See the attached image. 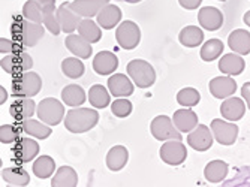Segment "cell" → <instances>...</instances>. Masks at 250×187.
Instances as JSON below:
<instances>
[{"label":"cell","instance_id":"obj_45","mask_svg":"<svg viewBox=\"0 0 250 187\" xmlns=\"http://www.w3.org/2000/svg\"><path fill=\"white\" fill-rule=\"evenodd\" d=\"M241 96H243V99L247 102V106H249V109H250V83H246V84L243 85V88H241Z\"/></svg>","mask_w":250,"mask_h":187},{"label":"cell","instance_id":"obj_40","mask_svg":"<svg viewBox=\"0 0 250 187\" xmlns=\"http://www.w3.org/2000/svg\"><path fill=\"white\" fill-rule=\"evenodd\" d=\"M22 18L35 22H42L43 24V9L35 2V0H29L22 6Z\"/></svg>","mask_w":250,"mask_h":187},{"label":"cell","instance_id":"obj_1","mask_svg":"<svg viewBox=\"0 0 250 187\" xmlns=\"http://www.w3.org/2000/svg\"><path fill=\"white\" fill-rule=\"evenodd\" d=\"M99 122V112L92 108H72L64 117V127L72 133H84Z\"/></svg>","mask_w":250,"mask_h":187},{"label":"cell","instance_id":"obj_42","mask_svg":"<svg viewBox=\"0 0 250 187\" xmlns=\"http://www.w3.org/2000/svg\"><path fill=\"white\" fill-rule=\"evenodd\" d=\"M132 102L127 99H116L111 104V111L116 117H120V119H125V117L130 115L132 112Z\"/></svg>","mask_w":250,"mask_h":187},{"label":"cell","instance_id":"obj_34","mask_svg":"<svg viewBox=\"0 0 250 187\" xmlns=\"http://www.w3.org/2000/svg\"><path fill=\"white\" fill-rule=\"evenodd\" d=\"M178 41L188 48H193V46H198L204 42V32L199 27L188 26L180 32Z\"/></svg>","mask_w":250,"mask_h":187},{"label":"cell","instance_id":"obj_4","mask_svg":"<svg viewBox=\"0 0 250 187\" xmlns=\"http://www.w3.org/2000/svg\"><path fill=\"white\" fill-rule=\"evenodd\" d=\"M127 75L132 78L135 85L140 88H148L156 81V72L153 66L140 59H135L127 63Z\"/></svg>","mask_w":250,"mask_h":187},{"label":"cell","instance_id":"obj_32","mask_svg":"<svg viewBox=\"0 0 250 187\" xmlns=\"http://www.w3.org/2000/svg\"><path fill=\"white\" fill-rule=\"evenodd\" d=\"M88 102L96 109H104L109 105L111 98L108 90L102 84H95L88 90Z\"/></svg>","mask_w":250,"mask_h":187},{"label":"cell","instance_id":"obj_36","mask_svg":"<svg viewBox=\"0 0 250 187\" xmlns=\"http://www.w3.org/2000/svg\"><path fill=\"white\" fill-rule=\"evenodd\" d=\"M223 53V42L217 38L207 41L202 45L201 48V59L204 62H213L216 59H219V56Z\"/></svg>","mask_w":250,"mask_h":187},{"label":"cell","instance_id":"obj_35","mask_svg":"<svg viewBox=\"0 0 250 187\" xmlns=\"http://www.w3.org/2000/svg\"><path fill=\"white\" fill-rule=\"evenodd\" d=\"M2 178L9 186H27L30 183L27 171L22 168H6L2 171Z\"/></svg>","mask_w":250,"mask_h":187},{"label":"cell","instance_id":"obj_27","mask_svg":"<svg viewBox=\"0 0 250 187\" xmlns=\"http://www.w3.org/2000/svg\"><path fill=\"white\" fill-rule=\"evenodd\" d=\"M229 166L228 163L223 160H211L210 163H207L206 169H204V175H206L208 183L217 184L220 181H223L228 175Z\"/></svg>","mask_w":250,"mask_h":187},{"label":"cell","instance_id":"obj_12","mask_svg":"<svg viewBox=\"0 0 250 187\" xmlns=\"http://www.w3.org/2000/svg\"><path fill=\"white\" fill-rule=\"evenodd\" d=\"M211 129L206 125H198L188 135V144L196 151H207L213 145V135Z\"/></svg>","mask_w":250,"mask_h":187},{"label":"cell","instance_id":"obj_10","mask_svg":"<svg viewBox=\"0 0 250 187\" xmlns=\"http://www.w3.org/2000/svg\"><path fill=\"white\" fill-rule=\"evenodd\" d=\"M210 129L216 138V141L222 145H232L238 136V126L231 123L214 119L210 125Z\"/></svg>","mask_w":250,"mask_h":187},{"label":"cell","instance_id":"obj_18","mask_svg":"<svg viewBox=\"0 0 250 187\" xmlns=\"http://www.w3.org/2000/svg\"><path fill=\"white\" fill-rule=\"evenodd\" d=\"M57 20L64 33L75 32V29H78L81 22V17L69 8V3H63L57 8Z\"/></svg>","mask_w":250,"mask_h":187},{"label":"cell","instance_id":"obj_26","mask_svg":"<svg viewBox=\"0 0 250 187\" xmlns=\"http://www.w3.org/2000/svg\"><path fill=\"white\" fill-rule=\"evenodd\" d=\"M127 159H129L127 148L123 145H116V147H112L106 154V166L109 171H114V172L120 171L126 166Z\"/></svg>","mask_w":250,"mask_h":187},{"label":"cell","instance_id":"obj_38","mask_svg":"<svg viewBox=\"0 0 250 187\" xmlns=\"http://www.w3.org/2000/svg\"><path fill=\"white\" fill-rule=\"evenodd\" d=\"M201 101V95L199 91L192 88V87H186L183 90H180L177 93V102L181 106H186V108H192L195 105H198Z\"/></svg>","mask_w":250,"mask_h":187},{"label":"cell","instance_id":"obj_33","mask_svg":"<svg viewBox=\"0 0 250 187\" xmlns=\"http://www.w3.org/2000/svg\"><path fill=\"white\" fill-rule=\"evenodd\" d=\"M33 174L41 178H50L54 171H56V162L54 159H51L50 156H39L35 162H33V168H32Z\"/></svg>","mask_w":250,"mask_h":187},{"label":"cell","instance_id":"obj_25","mask_svg":"<svg viewBox=\"0 0 250 187\" xmlns=\"http://www.w3.org/2000/svg\"><path fill=\"white\" fill-rule=\"evenodd\" d=\"M228 45L231 51L241 56H247L250 53V33L243 29L234 30L228 38Z\"/></svg>","mask_w":250,"mask_h":187},{"label":"cell","instance_id":"obj_21","mask_svg":"<svg viewBox=\"0 0 250 187\" xmlns=\"http://www.w3.org/2000/svg\"><path fill=\"white\" fill-rule=\"evenodd\" d=\"M172 122L181 133H189L198 126V115L192 109H178L172 115Z\"/></svg>","mask_w":250,"mask_h":187},{"label":"cell","instance_id":"obj_7","mask_svg":"<svg viewBox=\"0 0 250 187\" xmlns=\"http://www.w3.org/2000/svg\"><path fill=\"white\" fill-rule=\"evenodd\" d=\"M151 135L157 141H169V139H181V132L175 127L174 122L168 115H157L150 125Z\"/></svg>","mask_w":250,"mask_h":187},{"label":"cell","instance_id":"obj_30","mask_svg":"<svg viewBox=\"0 0 250 187\" xmlns=\"http://www.w3.org/2000/svg\"><path fill=\"white\" fill-rule=\"evenodd\" d=\"M53 187H77L78 186V175L74 168L62 166L56 171V175L51 180Z\"/></svg>","mask_w":250,"mask_h":187},{"label":"cell","instance_id":"obj_23","mask_svg":"<svg viewBox=\"0 0 250 187\" xmlns=\"http://www.w3.org/2000/svg\"><path fill=\"white\" fill-rule=\"evenodd\" d=\"M36 104L35 101H32L30 98H18L9 108L11 115L15 120L22 122L26 119H30V117L36 112Z\"/></svg>","mask_w":250,"mask_h":187},{"label":"cell","instance_id":"obj_3","mask_svg":"<svg viewBox=\"0 0 250 187\" xmlns=\"http://www.w3.org/2000/svg\"><path fill=\"white\" fill-rule=\"evenodd\" d=\"M42 90V80L35 72H21L12 80V95L15 98H33Z\"/></svg>","mask_w":250,"mask_h":187},{"label":"cell","instance_id":"obj_2","mask_svg":"<svg viewBox=\"0 0 250 187\" xmlns=\"http://www.w3.org/2000/svg\"><path fill=\"white\" fill-rule=\"evenodd\" d=\"M11 32L17 42L22 43L24 46H35L39 42V39H42L45 26H42V22H35L22 18L15 20Z\"/></svg>","mask_w":250,"mask_h":187},{"label":"cell","instance_id":"obj_50","mask_svg":"<svg viewBox=\"0 0 250 187\" xmlns=\"http://www.w3.org/2000/svg\"><path fill=\"white\" fill-rule=\"evenodd\" d=\"M220 2H225V0H220Z\"/></svg>","mask_w":250,"mask_h":187},{"label":"cell","instance_id":"obj_9","mask_svg":"<svg viewBox=\"0 0 250 187\" xmlns=\"http://www.w3.org/2000/svg\"><path fill=\"white\" fill-rule=\"evenodd\" d=\"M0 64H2V69L5 72H8L11 75H18L21 72L29 71V69L33 66V60L27 53L20 51V53H12V54H8L6 57H3Z\"/></svg>","mask_w":250,"mask_h":187},{"label":"cell","instance_id":"obj_22","mask_svg":"<svg viewBox=\"0 0 250 187\" xmlns=\"http://www.w3.org/2000/svg\"><path fill=\"white\" fill-rule=\"evenodd\" d=\"M120 20H122V9L116 5H111V3L104 6L101 9V12L98 14V24L105 30H111V29L117 27Z\"/></svg>","mask_w":250,"mask_h":187},{"label":"cell","instance_id":"obj_14","mask_svg":"<svg viewBox=\"0 0 250 187\" xmlns=\"http://www.w3.org/2000/svg\"><path fill=\"white\" fill-rule=\"evenodd\" d=\"M198 21L202 29L214 32L223 24V14L214 6H206L198 12Z\"/></svg>","mask_w":250,"mask_h":187},{"label":"cell","instance_id":"obj_37","mask_svg":"<svg viewBox=\"0 0 250 187\" xmlns=\"http://www.w3.org/2000/svg\"><path fill=\"white\" fill-rule=\"evenodd\" d=\"M62 71L67 78L77 80V78H81L84 75L85 67H84V63L81 60H78L75 57H67L62 63Z\"/></svg>","mask_w":250,"mask_h":187},{"label":"cell","instance_id":"obj_48","mask_svg":"<svg viewBox=\"0 0 250 187\" xmlns=\"http://www.w3.org/2000/svg\"><path fill=\"white\" fill-rule=\"evenodd\" d=\"M244 22H246V26H247V27H250V11H247V12L244 14Z\"/></svg>","mask_w":250,"mask_h":187},{"label":"cell","instance_id":"obj_28","mask_svg":"<svg viewBox=\"0 0 250 187\" xmlns=\"http://www.w3.org/2000/svg\"><path fill=\"white\" fill-rule=\"evenodd\" d=\"M20 127L24 133L38 139H47L51 135V126L45 125L43 122L39 123L38 120H32V119H26L20 122Z\"/></svg>","mask_w":250,"mask_h":187},{"label":"cell","instance_id":"obj_31","mask_svg":"<svg viewBox=\"0 0 250 187\" xmlns=\"http://www.w3.org/2000/svg\"><path fill=\"white\" fill-rule=\"evenodd\" d=\"M102 27L98 24V22L92 21L90 18H84L81 20L80 26H78V35L83 36L85 41H88L90 43H96L101 41L102 38Z\"/></svg>","mask_w":250,"mask_h":187},{"label":"cell","instance_id":"obj_15","mask_svg":"<svg viewBox=\"0 0 250 187\" xmlns=\"http://www.w3.org/2000/svg\"><path fill=\"white\" fill-rule=\"evenodd\" d=\"M108 90L114 98H127L133 95V84L127 75L116 74L108 78Z\"/></svg>","mask_w":250,"mask_h":187},{"label":"cell","instance_id":"obj_44","mask_svg":"<svg viewBox=\"0 0 250 187\" xmlns=\"http://www.w3.org/2000/svg\"><path fill=\"white\" fill-rule=\"evenodd\" d=\"M178 3H180L181 6H183L185 9L192 11V9L199 8V5L202 3V0H178Z\"/></svg>","mask_w":250,"mask_h":187},{"label":"cell","instance_id":"obj_47","mask_svg":"<svg viewBox=\"0 0 250 187\" xmlns=\"http://www.w3.org/2000/svg\"><path fill=\"white\" fill-rule=\"evenodd\" d=\"M0 95H2V99H0V104L3 105V102H6V99H8V93H6V90H5L3 87H0Z\"/></svg>","mask_w":250,"mask_h":187},{"label":"cell","instance_id":"obj_46","mask_svg":"<svg viewBox=\"0 0 250 187\" xmlns=\"http://www.w3.org/2000/svg\"><path fill=\"white\" fill-rule=\"evenodd\" d=\"M35 2H36L42 9L50 8V6H56V0H35Z\"/></svg>","mask_w":250,"mask_h":187},{"label":"cell","instance_id":"obj_17","mask_svg":"<svg viewBox=\"0 0 250 187\" xmlns=\"http://www.w3.org/2000/svg\"><path fill=\"white\" fill-rule=\"evenodd\" d=\"M119 66V59L111 51H101L93 59V69L99 75H111Z\"/></svg>","mask_w":250,"mask_h":187},{"label":"cell","instance_id":"obj_16","mask_svg":"<svg viewBox=\"0 0 250 187\" xmlns=\"http://www.w3.org/2000/svg\"><path fill=\"white\" fill-rule=\"evenodd\" d=\"M210 93L216 99L231 98L237 90V83L231 77H217L210 81Z\"/></svg>","mask_w":250,"mask_h":187},{"label":"cell","instance_id":"obj_24","mask_svg":"<svg viewBox=\"0 0 250 187\" xmlns=\"http://www.w3.org/2000/svg\"><path fill=\"white\" fill-rule=\"evenodd\" d=\"M246 67V62L240 54H225L219 60V71L225 75H240Z\"/></svg>","mask_w":250,"mask_h":187},{"label":"cell","instance_id":"obj_49","mask_svg":"<svg viewBox=\"0 0 250 187\" xmlns=\"http://www.w3.org/2000/svg\"><path fill=\"white\" fill-rule=\"evenodd\" d=\"M116 2H123V3H130V5H135V3H140L141 0H116Z\"/></svg>","mask_w":250,"mask_h":187},{"label":"cell","instance_id":"obj_41","mask_svg":"<svg viewBox=\"0 0 250 187\" xmlns=\"http://www.w3.org/2000/svg\"><path fill=\"white\" fill-rule=\"evenodd\" d=\"M21 127L15 125H2L0 127V143L2 144H12L15 143L20 136Z\"/></svg>","mask_w":250,"mask_h":187},{"label":"cell","instance_id":"obj_19","mask_svg":"<svg viewBox=\"0 0 250 187\" xmlns=\"http://www.w3.org/2000/svg\"><path fill=\"white\" fill-rule=\"evenodd\" d=\"M220 114L228 122H238L246 114V105L240 98H226L220 105Z\"/></svg>","mask_w":250,"mask_h":187},{"label":"cell","instance_id":"obj_8","mask_svg":"<svg viewBox=\"0 0 250 187\" xmlns=\"http://www.w3.org/2000/svg\"><path fill=\"white\" fill-rule=\"evenodd\" d=\"M161 159L168 163V165H172V166H177V165H181L186 157H188V148L186 145L181 143V139H169L167 141L162 147H161Z\"/></svg>","mask_w":250,"mask_h":187},{"label":"cell","instance_id":"obj_5","mask_svg":"<svg viewBox=\"0 0 250 187\" xmlns=\"http://www.w3.org/2000/svg\"><path fill=\"white\" fill-rule=\"evenodd\" d=\"M64 106L60 101L54 98H45L39 102L36 108V114L39 120L48 126H57L62 123L64 117Z\"/></svg>","mask_w":250,"mask_h":187},{"label":"cell","instance_id":"obj_6","mask_svg":"<svg viewBox=\"0 0 250 187\" xmlns=\"http://www.w3.org/2000/svg\"><path fill=\"white\" fill-rule=\"evenodd\" d=\"M116 39L123 50H135L141 41V30L136 22L126 20L116 29Z\"/></svg>","mask_w":250,"mask_h":187},{"label":"cell","instance_id":"obj_11","mask_svg":"<svg viewBox=\"0 0 250 187\" xmlns=\"http://www.w3.org/2000/svg\"><path fill=\"white\" fill-rule=\"evenodd\" d=\"M39 144L35 141V139L30 138H18L15 141V147L12 148L15 160L20 163H29L33 159H36V156L39 154Z\"/></svg>","mask_w":250,"mask_h":187},{"label":"cell","instance_id":"obj_13","mask_svg":"<svg viewBox=\"0 0 250 187\" xmlns=\"http://www.w3.org/2000/svg\"><path fill=\"white\" fill-rule=\"evenodd\" d=\"M108 3L109 0H74L69 3V8L81 18H92L98 17L101 9Z\"/></svg>","mask_w":250,"mask_h":187},{"label":"cell","instance_id":"obj_43","mask_svg":"<svg viewBox=\"0 0 250 187\" xmlns=\"http://www.w3.org/2000/svg\"><path fill=\"white\" fill-rule=\"evenodd\" d=\"M20 51H22L20 42L6 39V38L0 39V53L2 54H12V53H20Z\"/></svg>","mask_w":250,"mask_h":187},{"label":"cell","instance_id":"obj_39","mask_svg":"<svg viewBox=\"0 0 250 187\" xmlns=\"http://www.w3.org/2000/svg\"><path fill=\"white\" fill-rule=\"evenodd\" d=\"M43 26L50 30L51 35L57 36L62 32V27L59 24V20H57V9L56 6H50V8H45L43 9Z\"/></svg>","mask_w":250,"mask_h":187},{"label":"cell","instance_id":"obj_20","mask_svg":"<svg viewBox=\"0 0 250 187\" xmlns=\"http://www.w3.org/2000/svg\"><path fill=\"white\" fill-rule=\"evenodd\" d=\"M64 45L75 57H80V59H88V57H92V54H93V50H92V45H90V42L85 41L80 35L69 33V35H67V38L64 39Z\"/></svg>","mask_w":250,"mask_h":187},{"label":"cell","instance_id":"obj_29","mask_svg":"<svg viewBox=\"0 0 250 187\" xmlns=\"http://www.w3.org/2000/svg\"><path fill=\"white\" fill-rule=\"evenodd\" d=\"M63 104L69 105L72 108L81 106L85 102V91L78 84H69L62 90Z\"/></svg>","mask_w":250,"mask_h":187}]
</instances>
